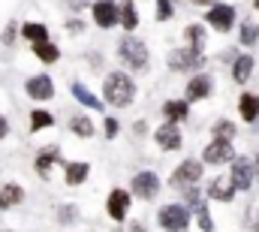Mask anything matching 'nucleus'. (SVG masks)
Wrapping results in <instances>:
<instances>
[{"mask_svg":"<svg viewBox=\"0 0 259 232\" xmlns=\"http://www.w3.org/2000/svg\"><path fill=\"white\" fill-rule=\"evenodd\" d=\"M157 3V21H169L172 15H175V6H172V0H154Z\"/></svg>","mask_w":259,"mask_h":232,"instance_id":"f704fd0d","label":"nucleus"},{"mask_svg":"<svg viewBox=\"0 0 259 232\" xmlns=\"http://www.w3.org/2000/svg\"><path fill=\"white\" fill-rule=\"evenodd\" d=\"M24 94H27L33 103H49V100H55V79L46 75V72L30 75V79L24 82Z\"/></svg>","mask_w":259,"mask_h":232,"instance_id":"ddd939ff","label":"nucleus"},{"mask_svg":"<svg viewBox=\"0 0 259 232\" xmlns=\"http://www.w3.org/2000/svg\"><path fill=\"white\" fill-rule=\"evenodd\" d=\"M238 43H241L244 49H253L259 43V24H253L250 18L241 21V27H238Z\"/></svg>","mask_w":259,"mask_h":232,"instance_id":"c85d7f7f","label":"nucleus"},{"mask_svg":"<svg viewBox=\"0 0 259 232\" xmlns=\"http://www.w3.org/2000/svg\"><path fill=\"white\" fill-rule=\"evenodd\" d=\"M181 202H184L193 214L199 211V208H205V196H202V190H199V187H193V190H184V193H181Z\"/></svg>","mask_w":259,"mask_h":232,"instance_id":"2f4dec72","label":"nucleus"},{"mask_svg":"<svg viewBox=\"0 0 259 232\" xmlns=\"http://www.w3.org/2000/svg\"><path fill=\"white\" fill-rule=\"evenodd\" d=\"M253 163H256V178H259V154H256V160H253Z\"/></svg>","mask_w":259,"mask_h":232,"instance_id":"c03bdc74","label":"nucleus"},{"mask_svg":"<svg viewBox=\"0 0 259 232\" xmlns=\"http://www.w3.org/2000/svg\"><path fill=\"white\" fill-rule=\"evenodd\" d=\"M121 27L127 33H136V27H139V9H136L133 0H124L121 3Z\"/></svg>","mask_w":259,"mask_h":232,"instance_id":"cd10ccee","label":"nucleus"},{"mask_svg":"<svg viewBox=\"0 0 259 232\" xmlns=\"http://www.w3.org/2000/svg\"><path fill=\"white\" fill-rule=\"evenodd\" d=\"M193 220H196V226H199L202 232H214V229H217V223H214V217H211V208H208V205L196 211Z\"/></svg>","mask_w":259,"mask_h":232,"instance_id":"473e14b6","label":"nucleus"},{"mask_svg":"<svg viewBox=\"0 0 259 232\" xmlns=\"http://www.w3.org/2000/svg\"><path fill=\"white\" fill-rule=\"evenodd\" d=\"M211 94H214V79L208 72H196V75H190V82L184 85V100L187 103H202Z\"/></svg>","mask_w":259,"mask_h":232,"instance_id":"2eb2a0df","label":"nucleus"},{"mask_svg":"<svg viewBox=\"0 0 259 232\" xmlns=\"http://www.w3.org/2000/svg\"><path fill=\"white\" fill-rule=\"evenodd\" d=\"M160 175L154 172V169H142V172H136L130 178V193L136 196V199H142V202H154L157 199V193H160Z\"/></svg>","mask_w":259,"mask_h":232,"instance_id":"423d86ee","label":"nucleus"},{"mask_svg":"<svg viewBox=\"0 0 259 232\" xmlns=\"http://www.w3.org/2000/svg\"><path fill=\"white\" fill-rule=\"evenodd\" d=\"M58 163H66L64 157H61V148H58V145H46V148H39V154L33 157V169H36V175H39L42 181L52 178V166H58Z\"/></svg>","mask_w":259,"mask_h":232,"instance_id":"dca6fc26","label":"nucleus"},{"mask_svg":"<svg viewBox=\"0 0 259 232\" xmlns=\"http://www.w3.org/2000/svg\"><path fill=\"white\" fill-rule=\"evenodd\" d=\"M18 33H21V27H18L15 21H6V27L0 30V43H3V46H12V43L18 40Z\"/></svg>","mask_w":259,"mask_h":232,"instance_id":"72a5a7b5","label":"nucleus"},{"mask_svg":"<svg viewBox=\"0 0 259 232\" xmlns=\"http://www.w3.org/2000/svg\"><path fill=\"white\" fill-rule=\"evenodd\" d=\"M24 187L18 184V181H6V184H0V211H9V208H18L21 202H24Z\"/></svg>","mask_w":259,"mask_h":232,"instance_id":"f3484780","label":"nucleus"},{"mask_svg":"<svg viewBox=\"0 0 259 232\" xmlns=\"http://www.w3.org/2000/svg\"><path fill=\"white\" fill-rule=\"evenodd\" d=\"M238 118L244 124H259V94L253 91H244L238 97Z\"/></svg>","mask_w":259,"mask_h":232,"instance_id":"a211bd4d","label":"nucleus"},{"mask_svg":"<svg viewBox=\"0 0 259 232\" xmlns=\"http://www.w3.org/2000/svg\"><path fill=\"white\" fill-rule=\"evenodd\" d=\"M157 226L163 232H190V226H193V211L184 202H166L157 211Z\"/></svg>","mask_w":259,"mask_h":232,"instance_id":"7ed1b4c3","label":"nucleus"},{"mask_svg":"<svg viewBox=\"0 0 259 232\" xmlns=\"http://www.w3.org/2000/svg\"><path fill=\"white\" fill-rule=\"evenodd\" d=\"M154 142H157V148H160V151H181V145H184L181 124L163 121L160 127H154Z\"/></svg>","mask_w":259,"mask_h":232,"instance_id":"9b49d317","label":"nucleus"},{"mask_svg":"<svg viewBox=\"0 0 259 232\" xmlns=\"http://www.w3.org/2000/svg\"><path fill=\"white\" fill-rule=\"evenodd\" d=\"M27 127H30V133L49 130V127H55V115L46 112V109H33V112H30V121H27Z\"/></svg>","mask_w":259,"mask_h":232,"instance_id":"c756f323","label":"nucleus"},{"mask_svg":"<svg viewBox=\"0 0 259 232\" xmlns=\"http://www.w3.org/2000/svg\"><path fill=\"white\" fill-rule=\"evenodd\" d=\"M69 94H72V97H75V103H81L84 109H97V112H106V100L94 97V94L88 91V85H81V82H72V85H69Z\"/></svg>","mask_w":259,"mask_h":232,"instance_id":"412c9836","label":"nucleus"},{"mask_svg":"<svg viewBox=\"0 0 259 232\" xmlns=\"http://www.w3.org/2000/svg\"><path fill=\"white\" fill-rule=\"evenodd\" d=\"M91 12H94V24L100 30H112L121 24V3H115V0H94Z\"/></svg>","mask_w":259,"mask_h":232,"instance_id":"6e6552de","label":"nucleus"},{"mask_svg":"<svg viewBox=\"0 0 259 232\" xmlns=\"http://www.w3.org/2000/svg\"><path fill=\"white\" fill-rule=\"evenodd\" d=\"M250 232H259V211L253 214V220H250Z\"/></svg>","mask_w":259,"mask_h":232,"instance_id":"79ce46f5","label":"nucleus"},{"mask_svg":"<svg viewBox=\"0 0 259 232\" xmlns=\"http://www.w3.org/2000/svg\"><path fill=\"white\" fill-rule=\"evenodd\" d=\"M88 175H91V163H84V160H66L64 163V181L69 187H81L88 181Z\"/></svg>","mask_w":259,"mask_h":232,"instance_id":"6ab92c4d","label":"nucleus"},{"mask_svg":"<svg viewBox=\"0 0 259 232\" xmlns=\"http://www.w3.org/2000/svg\"><path fill=\"white\" fill-rule=\"evenodd\" d=\"M133 130H136V136H145V133H148V124H145V121H136Z\"/></svg>","mask_w":259,"mask_h":232,"instance_id":"58836bf2","label":"nucleus"},{"mask_svg":"<svg viewBox=\"0 0 259 232\" xmlns=\"http://www.w3.org/2000/svg\"><path fill=\"white\" fill-rule=\"evenodd\" d=\"M202 178H205V163L196 160V157H187V160H181V163L172 169V175H169V187L178 190V193H184V190L199 187Z\"/></svg>","mask_w":259,"mask_h":232,"instance_id":"20e7f679","label":"nucleus"},{"mask_svg":"<svg viewBox=\"0 0 259 232\" xmlns=\"http://www.w3.org/2000/svg\"><path fill=\"white\" fill-rule=\"evenodd\" d=\"M205 196L214 199V202L229 205V202L238 196V187H235V181H232L229 175H214V178L208 181V187H205Z\"/></svg>","mask_w":259,"mask_h":232,"instance_id":"4468645a","label":"nucleus"},{"mask_svg":"<svg viewBox=\"0 0 259 232\" xmlns=\"http://www.w3.org/2000/svg\"><path fill=\"white\" fill-rule=\"evenodd\" d=\"M6 136H9V121L0 115V139H6Z\"/></svg>","mask_w":259,"mask_h":232,"instance_id":"ea45409f","label":"nucleus"},{"mask_svg":"<svg viewBox=\"0 0 259 232\" xmlns=\"http://www.w3.org/2000/svg\"><path fill=\"white\" fill-rule=\"evenodd\" d=\"M84 3H91V0H69V9H72V12H78Z\"/></svg>","mask_w":259,"mask_h":232,"instance_id":"a19ab883","label":"nucleus"},{"mask_svg":"<svg viewBox=\"0 0 259 232\" xmlns=\"http://www.w3.org/2000/svg\"><path fill=\"white\" fill-rule=\"evenodd\" d=\"M196 6H214V3H217V0H193Z\"/></svg>","mask_w":259,"mask_h":232,"instance_id":"37998d69","label":"nucleus"},{"mask_svg":"<svg viewBox=\"0 0 259 232\" xmlns=\"http://www.w3.org/2000/svg\"><path fill=\"white\" fill-rule=\"evenodd\" d=\"M130 205H133V193L130 190H124V187L109 190V196H106V214H109V220L124 223L130 217Z\"/></svg>","mask_w":259,"mask_h":232,"instance_id":"1a4fd4ad","label":"nucleus"},{"mask_svg":"<svg viewBox=\"0 0 259 232\" xmlns=\"http://www.w3.org/2000/svg\"><path fill=\"white\" fill-rule=\"evenodd\" d=\"M253 9H256V12H259V0H253Z\"/></svg>","mask_w":259,"mask_h":232,"instance_id":"a18cd8bd","label":"nucleus"},{"mask_svg":"<svg viewBox=\"0 0 259 232\" xmlns=\"http://www.w3.org/2000/svg\"><path fill=\"white\" fill-rule=\"evenodd\" d=\"M30 49H33L36 60H39V63H46V66L61 60V49H58V43H52V40H49V43H39V46H30Z\"/></svg>","mask_w":259,"mask_h":232,"instance_id":"a878e982","label":"nucleus"},{"mask_svg":"<svg viewBox=\"0 0 259 232\" xmlns=\"http://www.w3.org/2000/svg\"><path fill=\"white\" fill-rule=\"evenodd\" d=\"M55 217H58V223H61V226H72V223H78L81 211H78V205H75V202H64V205H58Z\"/></svg>","mask_w":259,"mask_h":232,"instance_id":"7c9ffc66","label":"nucleus"},{"mask_svg":"<svg viewBox=\"0 0 259 232\" xmlns=\"http://www.w3.org/2000/svg\"><path fill=\"white\" fill-rule=\"evenodd\" d=\"M21 36H24L30 46H39V43H49V27L39 24V21H24V24H21Z\"/></svg>","mask_w":259,"mask_h":232,"instance_id":"b1692460","label":"nucleus"},{"mask_svg":"<svg viewBox=\"0 0 259 232\" xmlns=\"http://www.w3.org/2000/svg\"><path fill=\"white\" fill-rule=\"evenodd\" d=\"M118 60L124 63V69L133 75V72H148L151 55H148V46H145L139 36L127 33V36L118 43Z\"/></svg>","mask_w":259,"mask_h":232,"instance_id":"f03ea898","label":"nucleus"},{"mask_svg":"<svg viewBox=\"0 0 259 232\" xmlns=\"http://www.w3.org/2000/svg\"><path fill=\"white\" fill-rule=\"evenodd\" d=\"M118 130H121V124H118V118H106V121H103V133H106V139H115V136H118Z\"/></svg>","mask_w":259,"mask_h":232,"instance_id":"c9c22d12","label":"nucleus"},{"mask_svg":"<svg viewBox=\"0 0 259 232\" xmlns=\"http://www.w3.org/2000/svg\"><path fill=\"white\" fill-rule=\"evenodd\" d=\"M0 232H12V229H0Z\"/></svg>","mask_w":259,"mask_h":232,"instance_id":"49530a36","label":"nucleus"},{"mask_svg":"<svg viewBox=\"0 0 259 232\" xmlns=\"http://www.w3.org/2000/svg\"><path fill=\"white\" fill-rule=\"evenodd\" d=\"M238 154H235V148H232V142H220V139H211L205 148H202V163L205 166H232V160H235Z\"/></svg>","mask_w":259,"mask_h":232,"instance_id":"9d476101","label":"nucleus"},{"mask_svg":"<svg viewBox=\"0 0 259 232\" xmlns=\"http://www.w3.org/2000/svg\"><path fill=\"white\" fill-rule=\"evenodd\" d=\"M136 94H139V88H136V82H133V75H130L127 69H112V72H106V79H103V100H106L109 106L127 109L130 103L136 100Z\"/></svg>","mask_w":259,"mask_h":232,"instance_id":"f257e3e1","label":"nucleus"},{"mask_svg":"<svg viewBox=\"0 0 259 232\" xmlns=\"http://www.w3.org/2000/svg\"><path fill=\"white\" fill-rule=\"evenodd\" d=\"M160 112H163L166 121H172V124H184V121L190 118V103H187L184 97H181V100H178V97H172V100H166V103H163V109H160Z\"/></svg>","mask_w":259,"mask_h":232,"instance_id":"aec40b11","label":"nucleus"},{"mask_svg":"<svg viewBox=\"0 0 259 232\" xmlns=\"http://www.w3.org/2000/svg\"><path fill=\"white\" fill-rule=\"evenodd\" d=\"M211 136L220 139V142H232V139L238 136V127H235V121H229V118H217V121L211 124Z\"/></svg>","mask_w":259,"mask_h":232,"instance_id":"393cba45","label":"nucleus"},{"mask_svg":"<svg viewBox=\"0 0 259 232\" xmlns=\"http://www.w3.org/2000/svg\"><path fill=\"white\" fill-rule=\"evenodd\" d=\"M253 69H256V60L253 55H238V60L232 63V82L235 85H244V82H250V75H253Z\"/></svg>","mask_w":259,"mask_h":232,"instance_id":"4be33fe9","label":"nucleus"},{"mask_svg":"<svg viewBox=\"0 0 259 232\" xmlns=\"http://www.w3.org/2000/svg\"><path fill=\"white\" fill-rule=\"evenodd\" d=\"M205 21L217 30V33H229L235 27V6L232 3H214L205 12Z\"/></svg>","mask_w":259,"mask_h":232,"instance_id":"f8f14e48","label":"nucleus"},{"mask_svg":"<svg viewBox=\"0 0 259 232\" xmlns=\"http://www.w3.org/2000/svg\"><path fill=\"white\" fill-rule=\"evenodd\" d=\"M66 127H69V133L78 136V139H91V136H94V121L88 115H72Z\"/></svg>","mask_w":259,"mask_h":232,"instance_id":"bb28decb","label":"nucleus"},{"mask_svg":"<svg viewBox=\"0 0 259 232\" xmlns=\"http://www.w3.org/2000/svg\"><path fill=\"white\" fill-rule=\"evenodd\" d=\"M166 66L172 69V72H202V66H205V52H196L190 46H181V49H172L169 55H166Z\"/></svg>","mask_w":259,"mask_h":232,"instance_id":"39448f33","label":"nucleus"},{"mask_svg":"<svg viewBox=\"0 0 259 232\" xmlns=\"http://www.w3.org/2000/svg\"><path fill=\"white\" fill-rule=\"evenodd\" d=\"M66 30H69V33H84V21H81V18H69V21H66Z\"/></svg>","mask_w":259,"mask_h":232,"instance_id":"e433bc0d","label":"nucleus"},{"mask_svg":"<svg viewBox=\"0 0 259 232\" xmlns=\"http://www.w3.org/2000/svg\"><path fill=\"white\" fill-rule=\"evenodd\" d=\"M184 40H187V46H190V49L202 52V49H205V43H208V27H205L202 21L187 24V27H184Z\"/></svg>","mask_w":259,"mask_h":232,"instance_id":"5701e85b","label":"nucleus"},{"mask_svg":"<svg viewBox=\"0 0 259 232\" xmlns=\"http://www.w3.org/2000/svg\"><path fill=\"white\" fill-rule=\"evenodd\" d=\"M229 178L235 181V187H238V193H250L253 190V184H256V163L250 160V157H235L232 160V166H229Z\"/></svg>","mask_w":259,"mask_h":232,"instance_id":"0eeeda50","label":"nucleus"},{"mask_svg":"<svg viewBox=\"0 0 259 232\" xmlns=\"http://www.w3.org/2000/svg\"><path fill=\"white\" fill-rule=\"evenodd\" d=\"M121 232H145V223H142V220H133V223H130V226H124Z\"/></svg>","mask_w":259,"mask_h":232,"instance_id":"4c0bfd02","label":"nucleus"}]
</instances>
